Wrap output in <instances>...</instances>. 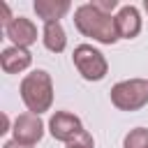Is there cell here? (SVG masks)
<instances>
[{
	"label": "cell",
	"instance_id": "6da1fadb",
	"mask_svg": "<svg viewBox=\"0 0 148 148\" xmlns=\"http://www.w3.org/2000/svg\"><path fill=\"white\" fill-rule=\"evenodd\" d=\"M74 25L83 37H92L99 44H116L120 39L118 28H116V16L102 14L90 2L79 5L74 9Z\"/></svg>",
	"mask_w": 148,
	"mask_h": 148
},
{
	"label": "cell",
	"instance_id": "7a4b0ae2",
	"mask_svg": "<svg viewBox=\"0 0 148 148\" xmlns=\"http://www.w3.org/2000/svg\"><path fill=\"white\" fill-rule=\"evenodd\" d=\"M18 92H21V99L25 104V109L30 113H44L51 109L53 104V81H51V74L46 69H35L30 74H25L21 79V86H18Z\"/></svg>",
	"mask_w": 148,
	"mask_h": 148
},
{
	"label": "cell",
	"instance_id": "3957f363",
	"mask_svg": "<svg viewBox=\"0 0 148 148\" xmlns=\"http://www.w3.org/2000/svg\"><path fill=\"white\" fill-rule=\"evenodd\" d=\"M111 104L120 111H139L148 104V81L125 79L111 88Z\"/></svg>",
	"mask_w": 148,
	"mask_h": 148
},
{
	"label": "cell",
	"instance_id": "277c9868",
	"mask_svg": "<svg viewBox=\"0 0 148 148\" xmlns=\"http://www.w3.org/2000/svg\"><path fill=\"white\" fill-rule=\"evenodd\" d=\"M72 62L86 81H102L109 72V62L104 53L92 44H79L72 53Z\"/></svg>",
	"mask_w": 148,
	"mask_h": 148
},
{
	"label": "cell",
	"instance_id": "5b68a950",
	"mask_svg": "<svg viewBox=\"0 0 148 148\" xmlns=\"http://www.w3.org/2000/svg\"><path fill=\"white\" fill-rule=\"evenodd\" d=\"M12 134H14V141H18L23 146H35L44 136V123L37 113H30V111L18 113L14 118Z\"/></svg>",
	"mask_w": 148,
	"mask_h": 148
},
{
	"label": "cell",
	"instance_id": "8992f818",
	"mask_svg": "<svg viewBox=\"0 0 148 148\" xmlns=\"http://www.w3.org/2000/svg\"><path fill=\"white\" fill-rule=\"evenodd\" d=\"M49 132L56 141H65L69 143L72 139H76L83 132V123L79 116L69 113V111H56L49 118Z\"/></svg>",
	"mask_w": 148,
	"mask_h": 148
},
{
	"label": "cell",
	"instance_id": "52a82bcc",
	"mask_svg": "<svg viewBox=\"0 0 148 148\" xmlns=\"http://www.w3.org/2000/svg\"><path fill=\"white\" fill-rule=\"evenodd\" d=\"M5 35L12 42V46L28 49V46H32L37 42V25L30 18H25V16H14L5 25Z\"/></svg>",
	"mask_w": 148,
	"mask_h": 148
},
{
	"label": "cell",
	"instance_id": "ba28073f",
	"mask_svg": "<svg viewBox=\"0 0 148 148\" xmlns=\"http://www.w3.org/2000/svg\"><path fill=\"white\" fill-rule=\"evenodd\" d=\"M32 62V53L21 46H7L0 53V67L5 74H21Z\"/></svg>",
	"mask_w": 148,
	"mask_h": 148
},
{
	"label": "cell",
	"instance_id": "9c48e42d",
	"mask_svg": "<svg viewBox=\"0 0 148 148\" xmlns=\"http://www.w3.org/2000/svg\"><path fill=\"white\" fill-rule=\"evenodd\" d=\"M116 28L123 39H134L141 32V14L134 5H123L116 14Z\"/></svg>",
	"mask_w": 148,
	"mask_h": 148
},
{
	"label": "cell",
	"instance_id": "30bf717a",
	"mask_svg": "<svg viewBox=\"0 0 148 148\" xmlns=\"http://www.w3.org/2000/svg\"><path fill=\"white\" fill-rule=\"evenodd\" d=\"M32 9L44 23H60V18L72 9V2L69 0H35Z\"/></svg>",
	"mask_w": 148,
	"mask_h": 148
},
{
	"label": "cell",
	"instance_id": "8fae6325",
	"mask_svg": "<svg viewBox=\"0 0 148 148\" xmlns=\"http://www.w3.org/2000/svg\"><path fill=\"white\" fill-rule=\"evenodd\" d=\"M42 42L51 53H62L67 46V35L60 23H44L42 28Z\"/></svg>",
	"mask_w": 148,
	"mask_h": 148
},
{
	"label": "cell",
	"instance_id": "7c38bea8",
	"mask_svg": "<svg viewBox=\"0 0 148 148\" xmlns=\"http://www.w3.org/2000/svg\"><path fill=\"white\" fill-rule=\"evenodd\" d=\"M123 148H148V130L146 127H134L125 134Z\"/></svg>",
	"mask_w": 148,
	"mask_h": 148
},
{
	"label": "cell",
	"instance_id": "4fadbf2b",
	"mask_svg": "<svg viewBox=\"0 0 148 148\" xmlns=\"http://www.w3.org/2000/svg\"><path fill=\"white\" fill-rule=\"evenodd\" d=\"M65 148H95V141H92V134L88 130H83L76 139H72L69 143H65Z\"/></svg>",
	"mask_w": 148,
	"mask_h": 148
},
{
	"label": "cell",
	"instance_id": "5bb4252c",
	"mask_svg": "<svg viewBox=\"0 0 148 148\" xmlns=\"http://www.w3.org/2000/svg\"><path fill=\"white\" fill-rule=\"evenodd\" d=\"M90 5H92L95 9H99L102 14H109V16H111V12L118 7V0H92Z\"/></svg>",
	"mask_w": 148,
	"mask_h": 148
},
{
	"label": "cell",
	"instance_id": "9a60e30c",
	"mask_svg": "<svg viewBox=\"0 0 148 148\" xmlns=\"http://www.w3.org/2000/svg\"><path fill=\"white\" fill-rule=\"evenodd\" d=\"M2 148H32V146H23V143H18V141H14V139H12V141H5V143H2Z\"/></svg>",
	"mask_w": 148,
	"mask_h": 148
},
{
	"label": "cell",
	"instance_id": "2e32d148",
	"mask_svg": "<svg viewBox=\"0 0 148 148\" xmlns=\"http://www.w3.org/2000/svg\"><path fill=\"white\" fill-rule=\"evenodd\" d=\"M143 9H146V14H148V0H146V2H143Z\"/></svg>",
	"mask_w": 148,
	"mask_h": 148
}]
</instances>
